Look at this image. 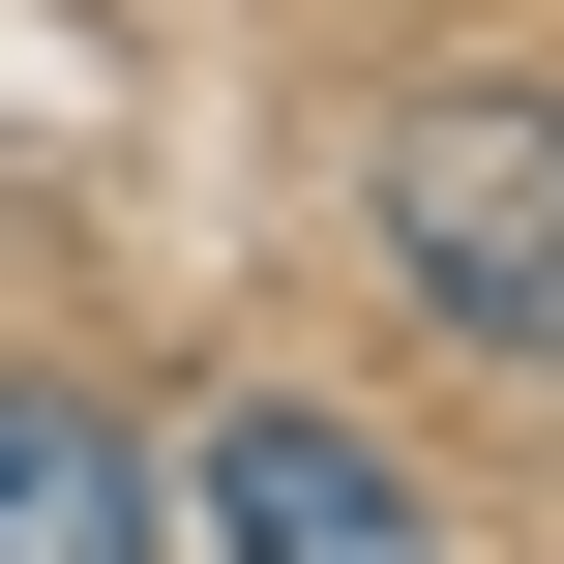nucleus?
Instances as JSON below:
<instances>
[{
  "label": "nucleus",
  "instance_id": "f257e3e1",
  "mask_svg": "<svg viewBox=\"0 0 564 564\" xmlns=\"http://www.w3.org/2000/svg\"><path fill=\"white\" fill-rule=\"evenodd\" d=\"M357 268L446 357H564V89H416L357 149Z\"/></svg>",
  "mask_w": 564,
  "mask_h": 564
},
{
  "label": "nucleus",
  "instance_id": "f03ea898",
  "mask_svg": "<svg viewBox=\"0 0 564 564\" xmlns=\"http://www.w3.org/2000/svg\"><path fill=\"white\" fill-rule=\"evenodd\" d=\"M178 564H446V506H416V446H357V416H297V387H238L178 476Z\"/></svg>",
  "mask_w": 564,
  "mask_h": 564
},
{
  "label": "nucleus",
  "instance_id": "7ed1b4c3",
  "mask_svg": "<svg viewBox=\"0 0 564 564\" xmlns=\"http://www.w3.org/2000/svg\"><path fill=\"white\" fill-rule=\"evenodd\" d=\"M0 564H178V506H149V446H119L89 387H0Z\"/></svg>",
  "mask_w": 564,
  "mask_h": 564
}]
</instances>
